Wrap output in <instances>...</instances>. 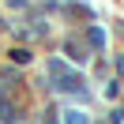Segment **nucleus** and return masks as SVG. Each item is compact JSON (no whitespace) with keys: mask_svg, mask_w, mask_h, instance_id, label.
<instances>
[{"mask_svg":"<svg viewBox=\"0 0 124 124\" xmlns=\"http://www.w3.org/2000/svg\"><path fill=\"white\" fill-rule=\"evenodd\" d=\"M64 120H68V124H86V113H75V109H68V113H64Z\"/></svg>","mask_w":124,"mask_h":124,"instance_id":"nucleus-2","label":"nucleus"},{"mask_svg":"<svg viewBox=\"0 0 124 124\" xmlns=\"http://www.w3.org/2000/svg\"><path fill=\"white\" fill-rule=\"evenodd\" d=\"M49 75H53L56 90H64V94H86V79L75 75L64 60H49Z\"/></svg>","mask_w":124,"mask_h":124,"instance_id":"nucleus-1","label":"nucleus"}]
</instances>
